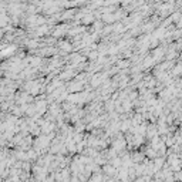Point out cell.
<instances>
[{
  "label": "cell",
  "mask_w": 182,
  "mask_h": 182,
  "mask_svg": "<svg viewBox=\"0 0 182 182\" xmlns=\"http://www.w3.org/2000/svg\"><path fill=\"white\" fill-rule=\"evenodd\" d=\"M61 48H63V50H70V44L68 43H61Z\"/></svg>",
  "instance_id": "6da1fadb"
}]
</instances>
